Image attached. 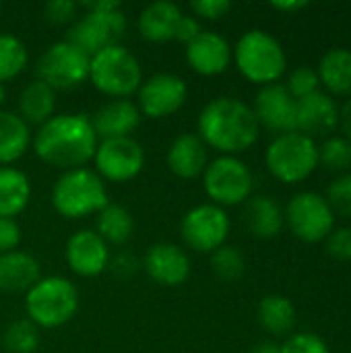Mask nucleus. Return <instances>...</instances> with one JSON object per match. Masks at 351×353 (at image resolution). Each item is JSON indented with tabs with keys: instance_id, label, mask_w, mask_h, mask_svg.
<instances>
[{
	"instance_id": "9b49d317",
	"label": "nucleus",
	"mask_w": 351,
	"mask_h": 353,
	"mask_svg": "<svg viewBox=\"0 0 351 353\" xmlns=\"http://www.w3.org/2000/svg\"><path fill=\"white\" fill-rule=\"evenodd\" d=\"M230 236V217L225 209L205 203L197 205L182 217L180 238L186 248L203 254H213L217 248L225 246Z\"/></svg>"
},
{
	"instance_id": "1a4fd4ad",
	"label": "nucleus",
	"mask_w": 351,
	"mask_h": 353,
	"mask_svg": "<svg viewBox=\"0 0 351 353\" xmlns=\"http://www.w3.org/2000/svg\"><path fill=\"white\" fill-rule=\"evenodd\" d=\"M203 186L211 203L223 209L246 203L252 194L254 178L242 159L234 155H219L207 163L203 172Z\"/></svg>"
},
{
	"instance_id": "412c9836",
	"label": "nucleus",
	"mask_w": 351,
	"mask_h": 353,
	"mask_svg": "<svg viewBox=\"0 0 351 353\" xmlns=\"http://www.w3.org/2000/svg\"><path fill=\"white\" fill-rule=\"evenodd\" d=\"M168 168L174 176L182 180H194L201 178L209 157H207V145L199 139L194 132H182L178 134L170 149H168Z\"/></svg>"
},
{
	"instance_id": "79ce46f5",
	"label": "nucleus",
	"mask_w": 351,
	"mask_h": 353,
	"mask_svg": "<svg viewBox=\"0 0 351 353\" xmlns=\"http://www.w3.org/2000/svg\"><path fill=\"white\" fill-rule=\"evenodd\" d=\"M201 23L194 14H182L180 23H178V29H176V37L174 41H180L184 46H188L199 33H201Z\"/></svg>"
},
{
	"instance_id": "5701e85b",
	"label": "nucleus",
	"mask_w": 351,
	"mask_h": 353,
	"mask_svg": "<svg viewBox=\"0 0 351 353\" xmlns=\"http://www.w3.org/2000/svg\"><path fill=\"white\" fill-rule=\"evenodd\" d=\"M41 279V267L35 256L23 250L0 254V290L8 294L29 292Z\"/></svg>"
},
{
	"instance_id": "39448f33",
	"label": "nucleus",
	"mask_w": 351,
	"mask_h": 353,
	"mask_svg": "<svg viewBox=\"0 0 351 353\" xmlns=\"http://www.w3.org/2000/svg\"><path fill=\"white\" fill-rule=\"evenodd\" d=\"M89 81L99 93L112 99H128L143 83V68L128 48L116 43L91 56Z\"/></svg>"
},
{
	"instance_id": "dca6fc26",
	"label": "nucleus",
	"mask_w": 351,
	"mask_h": 353,
	"mask_svg": "<svg viewBox=\"0 0 351 353\" xmlns=\"http://www.w3.org/2000/svg\"><path fill=\"white\" fill-rule=\"evenodd\" d=\"M66 263L79 277H97L110 267V246L95 230H79L66 242Z\"/></svg>"
},
{
	"instance_id": "ddd939ff",
	"label": "nucleus",
	"mask_w": 351,
	"mask_h": 353,
	"mask_svg": "<svg viewBox=\"0 0 351 353\" xmlns=\"http://www.w3.org/2000/svg\"><path fill=\"white\" fill-rule=\"evenodd\" d=\"M283 217L294 236L310 244L325 240L333 232L335 223V213L331 211L327 199L308 190L298 192L288 203Z\"/></svg>"
},
{
	"instance_id": "393cba45",
	"label": "nucleus",
	"mask_w": 351,
	"mask_h": 353,
	"mask_svg": "<svg viewBox=\"0 0 351 353\" xmlns=\"http://www.w3.org/2000/svg\"><path fill=\"white\" fill-rule=\"evenodd\" d=\"M54 110H56V91L39 79L27 83L19 93V116L27 124L41 126L54 116Z\"/></svg>"
},
{
	"instance_id": "de8ad7c7",
	"label": "nucleus",
	"mask_w": 351,
	"mask_h": 353,
	"mask_svg": "<svg viewBox=\"0 0 351 353\" xmlns=\"http://www.w3.org/2000/svg\"><path fill=\"white\" fill-rule=\"evenodd\" d=\"M6 101V89H4V85L0 83V110H2V103Z\"/></svg>"
},
{
	"instance_id": "c03bdc74",
	"label": "nucleus",
	"mask_w": 351,
	"mask_h": 353,
	"mask_svg": "<svg viewBox=\"0 0 351 353\" xmlns=\"http://www.w3.org/2000/svg\"><path fill=\"white\" fill-rule=\"evenodd\" d=\"M271 6L275 8V10H281V12H296V10H302V8H306L308 6V2H304V0H288V2H271Z\"/></svg>"
},
{
	"instance_id": "c756f323",
	"label": "nucleus",
	"mask_w": 351,
	"mask_h": 353,
	"mask_svg": "<svg viewBox=\"0 0 351 353\" xmlns=\"http://www.w3.org/2000/svg\"><path fill=\"white\" fill-rule=\"evenodd\" d=\"M259 323L265 331L279 337L294 329L296 325V308L283 296H267L261 300L257 310Z\"/></svg>"
},
{
	"instance_id": "37998d69",
	"label": "nucleus",
	"mask_w": 351,
	"mask_h": 353,
	"mask_svg": "<svg viewBox=\"0 0 351 353\" xmlns=\"http://www.w3.org/2000/svg\"><path fill=\"white\" fill-rule=\"evenodd\" d=\"M110 269H112L118 277L126 279V277H130V275L139 269V261H137L132 254H128V252H120L116 259H110Z\"/></svg>"
},
{
	"instance_id": "09e8293b",
	"label": "nucleus",
	"mask_w": 351,
	"mask_h": 353,
	"mask_svg": "<svg viewBox=\"0 0 351 353\" xmlns=\"http://www.w3.org/2000/svg\"><path fill=\"white\" fill-rule=\"evenodd\" d=\"M0 10H2V2H0Z\"/></svg>"
},
{
	"instance_id": "f257e3e1",
	"label": "nucleus",
	"mask_w": 351,
	"mask_h": 353,
	"mask_svg": "<svg viewBox=\"0 0 351 353\" xmlns=\"http://www.w3.org/2000/svg\"><path fill=\"white\" fill-rule=\"evenodd\" d=\"M97 143L91 118L85 114H54L37 128L31 147L43 163L68 172L85 168L93 159Z\"/></svg>"
},
{
	"instance_id": "f3484780",
	"label": "nucleus",
	"mask_w": 351,
	"mask_h": 353,
	"mask_svg": "<svg viewBox=\"0 0 351 353\" xmlns=\"http://www.w3.org/2000/svg\"><path fill=\"white\" fill-rule=\"evenodd\" d=\"M143 269L155 283L163 288H178L190 277V259L182 246L159 242L147 250L143 259Z\"/></svg>"
},
{
	"instance_id": "a878e982",
	"label": "nucleus",
	"mask_w": 351,
	"mask_h": 353,
	"mask_svg": "<svg viewBox=\"0 0 351 353\" xmlns=\"http://www.w3.org/2000/svg\"><path fill=\"white\" fill-rule=\"evenodd\" d=\"M31 199V184L25 172L6 165L0 168V217L14 219L25 211Z\"/></svg>"
},
{
	"instance_id": "a18cd8bd",
	"label": "nucleus",
	"mask_w": 351,
	"mask_h": 353,
	"mask_svg": "<svg viewBox=\"0 0 351 353\" xmlns=\"http://www.w3.org/2000/svg\"><path fill=\"white\" fill-rule=\"evenodd\" d=\"M339 124H341V128H343L348 141L351 143V99L345 101V105H343V110H341V114H339Z\"/></svg>"
},
{
	"instance_id": "c9c22d12",
	"label": "nucleus",
	"mask_w": 351,
	"mask_h": 353,
	"mask_svg": "<svg viewBox=\"0 0 351 353\" xmlns=\"http://www.w3.org/2000/svg\"><path fill=\"white\" fill-rule=\"evenodd\" d=\"M327 203L333 213L351 217V174L333 180L327 192Z\"/></svg>"
},
{
	"instance_id": "e433bc0d",
	"label": "nucleus",
	"mask_w": 351,
	"mask_h": 353,
	"mask_svg": "<svg viewBox=\"0 0 351 353\" xmlns=\"http://www.w3.org/2000/svg\"><path fill=\"white\" fill-rule=\"evenodd\" d=\"M79 2L74 0H50L43 6V17L52 25H68L79 17Z\"/></svg>"
},
{
	"instance_id": "a211bd4d",
	"label": "nucleus",
	"mask_w": 351,
	"mask_h": 353,
	"mask_svg": "<svg viewBox=\"0 0 351 353\" xmlns=\"http://www.w3.org/2000/svg\"><path fill=\"white\" fill-rule=\"evenodd\" d=\"M186 62L194 72L203 77L221 74L232 62V46L223 35L215 31H201L186 46Z\"/></svg>"
},
{
	"instance_id": "4c0bfd02",
	"label": "nucleus",
	"mask_w": 351,
	"mask_h": 353,
	"mask_svg": "<svg viewBox=\"0 0 351 353\" xmlns=\"http://www.w3.org/2000/svg\"><path fill=\"white\" fill-rule=\"evenodd\" d=\"M281 353H331V350L319 335L298 333L281 345Z\"/></svg>"
},
{
	"instance_id": "72a5a7b5",
	"label": "nucleus",
	"mask_w": 351,
	"mask_h": 353,
	"mask_svg": "<svg viewBox=\"0 0 351 353\" xmlns=\"http://www.w3.org/2000/svg\"><path fill=\"white\" fill-rule=\"evenodd\" d=\"M319 163L333 172H343L351 168V143L341 137H331L319 147Z\"/></svg>"
},
{
	"instance_id": "c85d7f7f",
	"label": "nucleus",
	"mask_w": 351,
	"mask_h": 353,
	"mask_svg": "<svg viewBox=\"0 0 351 353\" xmlns=\"http://www.w3.org/2000/svg\"><path fill=\"white\" fill-rule=\"evenodd\" d=\"M319 79L333 93H351V50L333 48L329 50L319 64Z\"/></svg>"
},
{
	"instance_id": "7ed1b4c3",
	"label": "nucleus",
	"mask_w": 351,
	"mask_h": 353,
	"mask_svg": "<svg viewBox=\"0 0 351 353\" xmlns=\"http://www.w3.org/2000/svg\"><path fill=\"white\" fill-rule=\"evenodd\" d=\"M79 6L85 14L70 25L66 41L74 43L87 56L116 46L126 31V14L122 12V4L118 0H93L81 2Z\"/></svg>"
},
{
	"instance_id": "7c9ffc66",
	"label": "nucleus",
	"mask_w": 351,
	"mask_h": 353,
	"mask_svg": "<svg viewBox=\"0 0 351 353\" xmlns=\"http://www.w3.org/2000/svg\"><path fill=\"white\" fill-rule=\"evenodd\" d=\"M29 62V52L25 43L12 33H0V83L19 77Z\"/></svg>"
},
{
	"instance_id": "aec40b11",
	"label": "nucleus",
	"mask_w": 351,
	"mask_h": 353,
	"mask_svg": "<svg viewBox=\"0 0 351 353\" xmlns=\"http://www.w3.org/2000/svg\"><path fill=\"white\" fill-rule=\"evenodd\" d=\"M141 118L143 116L139 112V105L132 99H112L93 114L91 126L99 141L122 139L130 137V132L137 130Z\"/></svg>"
},
{
	"instance_id": "ea45409f",
	"label": "nucleus",
	"mask_w": 351,
	"mask_h": 353,
	"mask_svg": "<svg viewBox=\"0 0 351 353\" xmlns=\"http://www.w3.org/2000/svg\"><path fill=\"white\" fill-rule=\"evenodd\" d=\"M327 250L329 254L339 261V263H350L351 261V228H341L329 234L327 240Z\"/></svg>"
},
{
	"instance_id": "6ab92c4d",
	"label": "nucleus",
	"mask_w": 351,
	"mask_h": 353,
	"mask_svg": "<svg viewBox=\"0 0 351 353\" xmlns=\"http://www.w3.org/2000/svg\"><path fill=\"white\" fill-rule=\"evenodd\" d=\"M296 126L310 139L329 134L339 126V110L329 95L317 91L296 101Z\"/></svg>"
},
{
	"instance_id": "a19ab883",
	"label": "nucleus",
	"mask_w": 351,
	"mask_h": 353,
	"mask_svg": "<svg viewBox=\"0 0 351 353\" xmlns=\"http://www.w3.org/2000/svg\"><path fill=\"white\" fill-rule=\"evenodd\" d=\"M21 238H23L21 225L14 219L0 217V254L17 250V246L21 244Z\"/></svg>"
},
{
	"instance_id": "0eeeda50",
	"label": "nucleus",
	"mask_w": 351,
	"mask_h": 353,
	"mask_svg": "<svg viewBox=\"0 0 351 353\" xmlns=\"http://www.w3.org/2000/svg\"><path fill=\"white\" fill-rule=\"evenodd\" d=\"M232 58L244 79L263 87L275 83L288 64L281 43L263 29L246 31L232 50Z\"/></svg>"
},
{
	"instance_id": "f704fd0d",
	"label": "nucleus",
	"mask_w": 351,
	"mask_h": 353,
	"mask_svg": "<svg viewBox=\"0 0 351 353\" xmlns=\"http://www.w3.org/2000/svg\"><path fill=\"white\" fill-rule=\"evenodd\" d=\"M319 85H321V79H319V72L314 68H310V66H298L296 70H292L285 89L298 101L302 97H308V95L317 93L319 91Z\"/></svg>"
},
{
	"instance_id": "49530a36",
	"label": "nucleus",
	"mask_w": 351,
	"mask_h": 353,
	"mask_svg": "<svg viewBox=\"0 0 351 353\" xmlns=\"http://www.w3.org/2000/svg\"><path fill=\"white\" fill-rule=\"evenodd\" d=\"M252 353H281V345H277L273 341H265V343L257 345Z\"/></svg>"
},
{
	"instance_id": "20e7f679",
	"label": "nucleus",
	"mask_w": 351,
	"mask_h": 353,
	"mask_svg": "<svg viewBox=\"0 0 351 353\" xmlns=\"http://www.w3.org/2000/svg\"><path fill=\"white\" fill-rule=\"evenodd\" d=\"M79 310V290L62 275L41 277L25 294L27 319L37 329H58Z\"/></svg>"
},
{
	"instance_id": "473e14b6",
	"label": "nucleus",
	"mask_w": 351,
	"mask_h": 353,
	"mask_svg": "<svg viewBox=\"0 0 351 353\" xmlns=\"http://www.w3.org/2000/svg\"><path fill=\"white\" fill-rule=\"evenodd\" d=\"M211 269L223 281H238L246 271V261L236 246H221L211 254Z\"/></svg>"
},
{
	"instance_id": "4be33fe9",
	"label": "nucleus",
	"mask_w": 351,
	"mask_h": 353,
	"mask_svg": "<svg viewBox=\"0 0 351 353\" xmlns=\"http://www.w3.org/2000/svg\"><path fill=\"white\" fill-rule=\"evenodd\" d=\"M182 14V8L174 2H151L139 14V33L143 35V39L153 43L174 41Z\"/></svg>"
},
{
	"instance_id": "58836bf2",
	"label": "nucleus",
	"mask_w": 351,
	"mask_h": 353,
	"mask_svg": "<svg viewBox=\"0 0 351 353\" xmlns=\"http://www.w3.org/2000/svg\"><path fill=\"white\" fill-rule=\"evenodd\" d=\"M190 8L197 19L219 21L232 10V2L230 0H194L190 2Z\"/></svg>"
},
{
	"instance_id": "f03ea898",
	"label": "nucleus",
	"mask_w": 351,
	"mask_h": 353,
	"mask_svg": "<svg viewBox=\"0 0 351 353\" xmlns=\"http://www.w3.org/2000/svg\"><path fill=\"white\" fill-rule=\"evenodd\" d=\"M259 120L248 103L238 97H215L199 114V139L221 155H238L259 141Z\"/></svg>"
},
{
	"instance_id": "9d476101",
	"label": "nucleus",
	"mask_w": 351,
	"mask_h": 353,
	"mask_svg": "<svg viewBox=\"0 0 351 353\" xmlns=\"http://www.w3.org/2000/svg\"><path fill=\"white\" fill-rule=\"evenodd\" d=\"M91 56L79 50L74 43L62 39L43 50L35 64L37 79L50 85L54 91H68L89 79Z\"/></svg>"
},
{
	"instance_id": "f8f14e48",
	"label": "nucleus",
	"mask_w": 351,
	"mask_h": 353,
	"mask_svg": "<svg viewBox=\"0 0 351 353\" xmlns=\"http://www.w3.org/2000/svg\"><path fill=\"white\" fill-rule=\"evenodd\" d=\"M95 163V174L108 182H130L134 180L145 165V151L139 141L132 137L122 139H106L97 143L95 155L91 159Z\"/></svg>"
},
{
	"instance_id": "6e6552de",
	"label": "nucleus",
	"mask_w": 351,
	"mask_h": 353,
	"mask_svg": "<svg viewBox=\"0 0 351 353\" xmlns=\"http://www.w3.org/2000/svg\"><path fill=\"white\" fill-rule=\"evenodd\" d=\"M265 163L279 182L296 184L317 170L319 147L310 137L298 130L277 134L265 151Z\"/></svg>"
},
{
	"instance_id": "b1692460",
	"label": "nucleus",
	"mask_w": 351,
	"mask_h": 353,
	"mask_svg": "<svg viewBox=\"0 0 351 353\" xmlns=\"http://www.w3.org/2000/svg\"><path fill=\"white\" fill-rule=\"evenodd\" d=\"M33 132L29 124L10 110H0V168L19 161L31 147Z\"/></svg>"
},
{
	"instance_id": "423d86ee",
	"label": "nucleus",
	"mask_w": 351,
	"mask_h": 353,
	"mask_svg": "<svg viewBox=\"0 0 351 353\" xmlns=\"http://www.w3.org/2000/svg\"><path fill=\"white\" fill-rule=\"evenodd\" d=\"M52 205L66 219H83L97 215L108 205L106 182L87 168L64 172L52 188Z\"/></svg>"
},
{
	"instance_id": "4468645a",
	"label": "nucleus",
	"mask_w": 351,
	"mask_h": 353,
	"mask_svg": "<svg viewBox=\"0 0 351 353\" xmlns=\"http://www.w3.org/2000/svg\"><path fill=\"white\" fill-rule=\"evenodd\" d=\"M137 97L141 116L161 120L176 114L184 105L188 97V87L184 79L174 72H157L141 83Z\"/></svg>"
},
{
	"instance_id": "2f4dec72",
	"label": "nucleus",
	"mask_w": 351,
	"mask_h": 353,
	"mask_svg": "<svg viewBox=\"0 0 351 353\" xmlns=\"http://www.w3.org/2000/svg\"><path fill=\"white\" fill-rule=\"evenodd\" d=\"M2 345L8 353H33L39 347V329L29 319L14 321L4 329Z\"/></svg>"
},
{
	"instance_id": "cd10ccee",
	"label": "nucleus",
	"mask_w": 351,
	"mask_h": 353,
	"mask_svg": "<svg viewBox=\"0 0 351 353\" xmlns=\"http://www.w3.org/2000/svg\"><path fill=\"white\" fill-rule=\"evenodd\" d=\"M95 232L99 234V238L110 246H122L132 238L134 232V219L130 215L128 209H124L122 205H106L99 213H97V221H95Z\"/></svg>"
},
{
	"instance_id": "2eb2a0df",
	"label": "nucleus",
	"mask_w": 351,
	"mask_h": 353,
	"mask_svg": "<svg viewBox=\"0 0 351 353\" xmlns=\"http://www.w3.org/2000/svg\"><path fill=\"white\" fill-rule=\"evenodd\" d=\"M259 126H265L273 132L285 134L296 132V99L290 95L285 85L271 83L261 87L252 108Z\"/></svg>"
},
{
	"instance_id": "bb28decb",
	"label": "nucleus",
	"mask_w": 351,
	"mask_h": 353,
	"mask_svg": "<svg viewBox=\"0 0 351 353\" xmlns=\"http://www.w3.org/2000/svg\"><path fill=\"white\" fill-rule=\"evenodd\" d=\"M283 211L271 196H252L246 205V225L263 240L275 238L283 228Z\"/></svg>"
}]
</instances>
